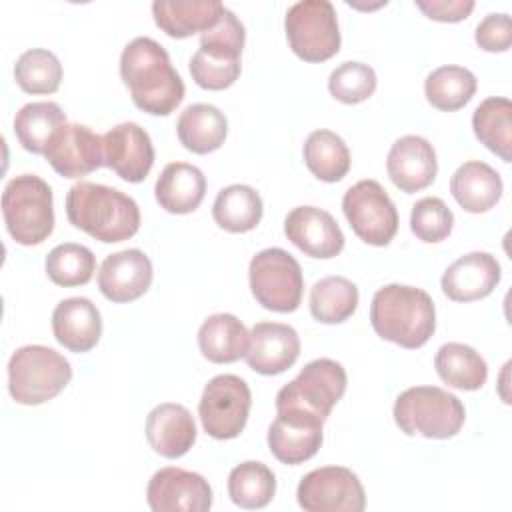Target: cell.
Here are the masks:
<instances>
[{
  "label": "cell",
  "instance_id": "11",
  "mask_svg": "<svg viewBox=\"0 0 512 512\" xmlns=\"http://www.w3.org/2000/svg\"><path fill=\"white\" fill-rule=\"evenodd\" d=\"M342 212L354 234L370 246H388L398 232V210L376 180H360L344 192Z\"/></svg>",
  "mask_w": 512,
  "mask_h": 512
},
{
  "label": "cell",
  "instance_id": "32",
  "mask_svg": "<svg viewBox=\"0 0 512 512\" xmlns=\"http://www.w3.org/2000/svg\"><path fill=\"white\" fill-rule=\"evenodd\" d=\"M66 122V114L56 102H28L14 116V134L24 150L44 154L52 136Z\"/></svg>",
  "mask_w": 512,
  "mask_h": 512
},
{
  "label": "cell",
  "instance_id": "8",
  "mask_svg": "<svg viewBox=\"0 0 512 512\" xmlns=\"http://www.w3.org/2000/svg\"><path fill=\"white\" fill-rule=\"evenodd\" d=\"M250 290L256 302L272 312H294L304 292V276L298 260L284 248L256 252L248 266Z\"/></svg>",
  "mask_w": 512,
  "mask_h": 512
},
{
  "label": "cell",
  "instance_id": "43",
  "mask_svg": "<svg viewBox=\"0 0 512 512\" xmlns=\"http://www.w3.org/2000/svg\"><path fill=\"white\" fill-rule=\"evenodd\" d=\"M476 44L486 52H506L512 44V24L506 12L484 16L474 32Z\"/></svg>",
  "mask_w": 512,
  "mask_h": 512
},
{
  "label": "cell",
  "instance_id": "29",
  "mask_svg": "<svg viewBox=\"0 0 512 512\" xmlns=\"http://www.w3.org/2000/svg\"><path fill=\"white\" fill-rule=\"evenodd\" d=\"M262 212V198L248 184H230L222 188L212 204L214 222L232 234L254 230L262 220Z\"/></svg>",
  "mask_w": 512,
  "mask_h": 512
},
{
  "label": "cell",
  "instance_id": "7",
  "mask_svg": "<svg viewBox=\"0 0 512 512\" xmlns=\"http://www.w3.org/2000/svg\"><path fill=\"white\" fill-rule=\"evenodd\" d=\"M348 376L340 362L316 358L276 394V412H296L326 422L346 392Z\"/></svg>",
  "mask_w": 512,
  "mask_h": 512
},
{
  "label": "cell",
  "instance_id": "38",
  "mask_svg": "<svg viewBox=\"0 0 512 512\" xmlns=\"http://www.w3.org/2000/svg\"><path fill=\"white\" fill-rule=\"evenodd\" d=\"M48 278L64 288L84 286L96 272V258L90 248L76 242H64L54 246L46 256Z\"/></svg>",
  "mask_w": 512,
  "mask_h": 512
},
{
  "label": "cell",
  "instance_id": "10",
  "mask_svg": "<svg viewBox=\"0 0 512 512\" xmlns=\"http://www.w3.org/2000/svg\"><path fill=\"white\" fill-rule=\"evenodd\" d=\"M250 406L252 394L246 380L236 374H218L202 390L198 416L208 436L232 440L244 430Z\"/></svg>",
  "mask_w": 512,
  "mask_h": 512
},
{
  "label": "cell",
  "instance_id": "16",
  "mask_svg": "<svg viewBox=\"0 0 512 512\" xmlns=\"http://www.w3.org/2000/svg\"><path fill=\"white\" fill-rule=\"evenodd\" d=\"M286 238L310 258H334L344 248V234L330 212L318 206H296L284 218Z\"/></svg>",
  "mask_w": 512,
  "mask_h": 512
},
{
  "label": "cell",
  "instance_id": "21",
  "mask_svg": "<svg viewBox=\"0 0 512 512\" xmlns=\"http://www.w3.org/2000/svg\"><path fill=\"white\" fill-rule=\"evenodd\" d=\"M502 278V268L490 252H470L454 260L442 274V292L454 302L486 298Z\"/></svg>",
  "mask_w": 512,
  "mask_h": 512
},
{
  "label": "cell",
  "instance_id": "44",
  "mask_svg": "<svg viewBox=\"0 0 512 512\" xmlns=\"http://www.w3.org/2000/svg\"><path fill=\"white\" fill-rule=\"evenodd\" d=\"M416 6L438 22H460L474 10L472 0H416Z\"/></svg>",
  "mask_w": 512,
  "mask_h": 512
},
{
  "label": "cell",
  "instance_id": "28",
  "mask_svg": "<svg viewBox=\"0 0 512 512\" xmlns=\"http://www.w3.org/2000/svg\"><path fill=\"white\" fill-rule=\"evenodd\" d=\"M176 134L186 150L194 154H208L224 144L228 120L224 112L212 104H190L178 116Z\"/></svg>",
  "mask_w": 512,
  "mask_h": 512
},
{
  "label": "cell",
  "instance_id": "4",
  "mask_svg": "<svg viewBox=\"0 0 512 512\" xmlns=\"http://www.w3.org/2000/svg\"><path fill=\"white\" fill-rule=\"evenodd\" d=\"M466 420L464 404L438 386H410L394 402V422L406 436L448 440Z\"/></svg>",
  "mask_w": 512,
  "mask_h": 512
},
{
  "label": "cell",
  "instance_id": "42",
  "mask_svg": "<svg viewBox=\"0 0 512 512\" xmlns=\"http://www.w3.org/2000/svg\"><path fill=\"white\" fill-rule=\"evenodd\" d=\"M240 60H224L196 50L190 58L192 80L204 90H224L232 86L240 76Z\"/></svg>",
  "mask_w": 512,
  "mask_h": 512
},
{
  "label": "cell",
  "instance_id": "31",
  "mask_svg": "<svg viewBox=\"0 0 512 512\" xmlns=\"http://www.w3.org/2000/svg\"><path fill=\"white\" fill-rule=\"evenodd\" d=\"M474 136L504 162L512 160V102L502 96L482 100L472 114Z\"/></svg>",
  "mask_w": 512,
  "mask_h": 512
},
{
  "label": "cell",
  "instance_id": "19",
  "mask_svg": "<svg viewBox=\"0 0 512 512\" xmlns=\"http://www.w3.org/2000/svg\"><path fill=\"white\" fill-rule=\"evenodd\" d=\"M386 170L398 190L406 194L424 190L438 174L436 150L426 138L406 134L390 146Z\"/></svg>",
  "mask_w": 512,
  "mask_h": 512
},
{
  "label": "cell",
  "instance_id": "24",
  "mask_svg": "<svg viewBox=\"0 0 512 512\" xmlns=\"http://www.w3.org/2000/svg\"><path fill=\"white\" fill-rule=\"evenodd\" d=\"M206 194L204 172L188 162H170L154 184V196L160 208L170 214L194 212Z\"/></svg>",
  "mask_w": 512,
  "mask_h": 512
},
{
  "label": "cell",
  "instance_id": "13",
  "mask_svg": "<svg viewBox=\"0 0 512 512\" xmlns=\"http://www.w3.org/2000/svg\"><path fill=\"white\" fill-rule=\"evenodd\" d=\"M146 502L154 512H206L212 508V488L198 472L166 466L150 478Z\"/></svg>",
  "mask_w": 512,
  "mask_h": 512
},
{
  "label": "cell",
  "instance_id": "15",
  "mask_svg": "<svg viewBox=\"0 0 512 512\" xmlns=\"http://www.w3.org/2000/svg\"><path fill=\"white\" fill-rule=\"evenodd\" d=\"M104 166L126 182H142L154 164L150 134L136 122H120L104 136Z\"/></svg>",
  "mask_w": 512,
  "mask_h": 512
},
{
  "label": "cell",
  "instance_id": "25",
  "mask_svg": "<svg viewBox=\"0 0 512 512\" xmlns=\"http://www.w3.org/2000/svg\"><path fill=\"white\" fill-rule=\"evenodd\" d=\"M224 4L218 0H154L152 16L156 26L170 38H188L212 28Z\"/></svg>",
  "mask_w": 512,
  "mask_h": 512
},
{
  "label": "cell",
  "instance_id": "30",
  "mask_svg": "<svg viewBox=\"0 0 512 512\" xmlns=\"http://www.w3.org/2000/svg\"><path fill=\"white\" fill-rule=\"evenodd\" d=\"M434 368L442 382L458 390H478L486 384V360L468 344L446 342L434 356Z\"/></svg>",
  "mask_w": 512,
  "mask_h": 512
},
{
  "label": "cell",
  "instance_id": "37",
  "mask_svg": "<svg viewBox=\"0 0 512 512\" xmlns=\"http://www.w3.org/2000/svg\"><path fill=\"white\" fill-rule=\"evenodd\" d=\"M16 84L28 94H54L62 82V64L46 48H30L16 58Z\"/></svg>",
  "mask_w": 512,
  "mask_h": 512
},
{
  "label": "cell",
  "instance_id": "5",
  "mask_svg": "<svg viewBox=\"0 0 512 512\" xmlns=\"http://www.w3.org/2000/svg\"><path fill=\"white\" fill-rule=\"evenodd\" d=\"M72 380L70 362L50 346L26 344L8 360V392L14 402L38 406L58 396Z\"/></svg>",
  "mask_w": 512,
  "mask_h": 512
},
{
  "label": "cell",
  "instance_id": "18",
  "mask_svg": "<svg viewBox=\"0 0 512 512\" xmlns=\"http://www.w3.org/2000/svg\"><path fill=\"white\" fill-rule=\"evenodd\" d=\"M300 356L298 332L282 322H258L250 330L246 364L264 376L282 374Z\"/></svg>",
  "mask_w": 512,
  "mask_h": 512
},
{
  "label": "cell",
  "instance_id": "22",
  "mask_svg": "<svg viewBox=\"0 0 512 512\" xmlns=\"http://www.w3.org/2000/svg\"><path fill=\"white\" fill-rule=\"evenodd\" d=\"M52 332L56 342L66 350L76 354L88 352L102 336L100 310L88 298H64L52 312Z\"/></svg>",
  "mask_w": 512,
  "mask_h": 512
},
{
  "label": "cell",
  "instance_id": "3",
  "mask_svg": "<svg viewBox=\"0 0 512 512\" xmlns=\"http://www.w3.org/2000/svg\"><path fill=\"white\" fill-rule=\"evenodd\" d=\"M370 324L388 342L408 350L420 348L436 330L434 300L422 288L386 284L372 296Z\"/></svg>",
  "mask_w": 512,
  "mask_h": 512
},
{
  "label": "cell",
  "instance_id": "2",
  "mask_svg": "<svg viewBox=\"0 0 512 512\" xmlns=\"http://www.w3.org/2000/svg\"><path fill=\"white\" fill-rule=\"evenodd\" d=\"M66 216L74 228L104 244L128 240L140 228V208L132 196L84 180L68 190Z\"/></svg>",
  "mask_w": 512,
  "mask_h": 512
},
{
  "label": "cell",
  "instance_id": "35",
  "mask_svg": "<svg viewBox=\"0 0 512 512\" xmlns=\"http://www.w3.org/2000/svg\"><path fill=\"white\" fill-rule=\"evenodd\" d=\"M358 308V286L344 276H326L310 288V314L322 324H340Z\"/></svg>",
  "mask_w": 512,
  "mask_h": 512
},
{
  "label": "cell",
  "instance_id": "6",
  "mask_svg": "<svg viewBox=\"0 0 512 512\" xmlns=\"http://www.w3.org/2000/svg\"><path fill=\"white\" fill-rule=\"evenodd\" d=\"M2 216L8 234L22 246L44 242L54 230V196L36 174L14 176L2 192Z\"/></svg>",
  "mask_w": 512,
  "mask_h": 512
},
{
  "label": "cell",
  "instance_id": "23",
  "mask_svg": "<svg viewBox=\"0 0 512 512\" xmlns=\"http://www.w3.org/2000/svg\"><path fill=\"white\" fill-rule=\"evenodd\" d=\"M146 440L164 458L184 456L196 442V422L190 410L176 402H164L146 416Z\"/></svg>",
  "mask_w": 512,
  "mask_h": 512
},
{
  "label": "cell",
  "instance_id": "36",
  "mask_svg": "<svg viewBox=\"0 0 512 512\" xmlns=\"http://www.w3.org/2000/svg\"><path fill=\"white\" fill-rule=\"evenodd\" d=\"M274 494L276 476L264 462L246 460L236 464L228 474V496L240 508H264L272 502Z\"/></svg>",
  "mask_w": 512,
  "mask_h": 512
},
{
  "label": "cell",
  "instance_id": "34",
  "mask_svg": "<svg viewBox=\"0 0 512 512\" xmlns=\"http://www.w3.org/2000/svg\"><path fill=\"white\" fill-rule=\"evenodd\" d=\"M476 76L472 70L456 64H446L432 70L424 80L426 100L442 110L454 112L464 108L476 92Z\"/></svg>",
  "mask_w": 512,
  "mask_h": 512
},
{
  "label": "cell",
  "instance_id": "17",
  "mask_svg": "<svg viewBox=\"0 0 512 512\" xmlns=\"http://www.w3.org/2000/svg\"><path fill=\"white\" fill-rule=\"evenodd\" d=\"M152 278L154 270L150 258L138 248H128L104 258L98 270V288L110 302L124 304L144 296Z\"/></svg>",
  "mask_w": 512,
  "mask_h": 512
},
{
  "label": "cell",
  "instance_id": "26",
  "mask_svg": "<svg viewBox=\"0 0 512 512\" xmlns=\"http://www.w3.org/2000/svg\"><path fill=\"white\" fill-rule=\"evenodd\" d=\"M500 174L482 160H468L456 168L450 178V192L462 210L480 214L488 212L502 198Z\"/></svg>",
  "mask_w": 512,
  "mask_h": 512
},
{
  "label": "cell",
  "instance_id": "12",
  "mask_svg": "<svg viewBox=\"0 0 512 512\" xmlns=\"http://www.w3.org/2000/svg\"><path fill=\"white\" fill-rule=\"evenodd\" d=\"M296 500L306 512H362L366 508L360 478L344 466H324L304 474Z\"/></svg>",
  "mask_w": 512,
  "mask_h": 512
},
{
  "label": "cell",
  "instance_id": "9",
  "mask_svg": "<svg viewBox=\"0 0 512 512\" xmlns=\"http://www.w3.org/2000/svg\"><path fill=\"white\" fill-rule=\"evenodd\" d=\"M284 30L292 52L306 62H324L340 50V28L332 2L300 0L286 10Z\"/></svg>",
  "mask_w": 512,
  "mask_h": 512
},
{
  "label": "cell",
  "instance_id": "39",
  "mask_svg": "<svg viewBox=\"0 0 512 512\" xmlns=\"http://www.w3.org/2000/svg\"><path fill=\"white\" fill-rule=\"evenodd\" d=\"M376 72L370 64L346 60L336 66L328 76L330 94L342 104H360L376 90Z\"/></svg>",
  "mask_w": 512,
  "mask_h": 512
},
{
  "label": "cell",
  "instance_id": "20",
  "mask_svg": "<svg viewBox=\"0 0 512 512\" xmlns=\"http://www.w3.org/2000/svg\"><path fill=\"white\" fill-rule=\"evenodd\" d=\"M322 426V420L304 414L276 412V418L268 428V448L282 464H302L322 446Z\"/></svg>",
  "mask_w": 512,
  "mask_h": 512
},
{
  "label": "cell",
  "instance_id": "41",
  "mask_svg": "<svg viewBox=\"0 0 512 512\" xmlns=\"http://www.w3.org/2000/svg\"><path fill=\"white\" fill-rule=\"evenodd\" d=\"M246 42V30L240 18L224 6L218 22L200 34V48L206 54L226 60H240Z\"/></svg>",
  "mask_w": 512,
  "mask_h": 512
},
{
  "label": "cell",
  "instance_id": "33",
  "mask_svg": "<svg viewBox=\"0 0 512 512\" xmlns=\"http://www.w3.org/2000/svg\"><path fill=\"white\" fill-rule=\"evenodd\" d=\"M306 168L322 182H338L350 170V150L332 130H314L308 134L304 148Z\"/></svg>",
  "mask_w": 512,
  "mask_h": 512
},
{
  "label": "cell",
  "instance_id": "27",
  "mask_svg": "<svg viewBox=\"0 0 512 512\" xmlns=\"http://www.w3.org/2000/svg\"><path fill=\"white\" fill-rule=\"evenodd\" d=\"M250 332L234 314L218 312L208 316L198 328V348L214 364H230L244 358Z\"/></svg>",
  "mask_w": 512,
  "mask_h": 512
},
{
  "label": "cell",
  "instance_id": "40",
  "mask_svg": "<svg viewBox=\"0 0 512 512\" xmlns=\"http://www.w3.org/2000/svg\"><path fill=\"white\" fill-rule=\"evenodd\" d=\"M454 226V214L446 202L438 196H426L414 202L410 212L412 234L428 244L442 242L450 236Z\"/></svg>",
  "mask_w": 512,
  "mask_h": 512
},
{
  "label": "cell",
  "instance_id": "14",
  "mask_svg": "<svg viewBox=\"0 0 512 512\" xmlns=\"http://www.w3.org/2000/svg\"><path fill=\"white\" fill-rule=\"evenodd\" d=\"M44 156L60 176L80 178L104 166V140L86 124L66 122L52 136Z\"/></svg>",
  "mask_w": 512,
  "mask_h": 512
},
{
  "label": "cell",
  "instance_id": "1",
  "mask_svg": "<svg viewBox=\"0 0 512 512\" xmlns=\"http://www.w3.org/2000/svg\"><path fill=\"white\" fill-rule=\"evenodd\" d=\"M120 76L132 102L152 116H168L184 100L182 76L172 66L166 48L154 38L138 36L124 46Z\"/></svg>",
  "mask_w": 512,
  "mask_h": 512
}]
</instances>
